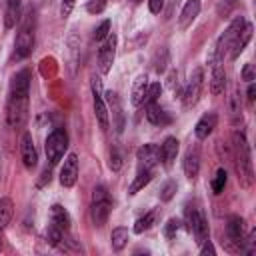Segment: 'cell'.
<instances>
[{
  "mask_svg": "<svg viewBox=\"0 0 256 256\" xmlns=\"http://www.w3.org/2000/svg\"><path fill=\"white\" fill-rule=\"evenodd\" d=\"M232 158H234V168L236 176L242 188H250L254 182V170H252V156H250V146L246 142V136L242 132L232 134Z\"/></svg>",
  "mask_w": 256,
  "mask_h": 256,
  "instance_id": "1",
  "label": "cell"
},
{
  "mask_svg": "<svg viewBox=\"0 0 256 256\" xmlns=\"http://www.w3.org/2000/svg\"><path fill=\"white\" fill-rule=\"evenodd\" d=\"M110 210H112V198L106 190V186H96L92 190V204H90V218L94 222V226L102 228L110 216Z\"/></svg>",
  "mask_w": 256,
  "mask_h": 256,
  "instance_id": "2",
  "label": "cell"
},
{
  "mask_svg": "<svg viewBox=\"0 0 256 256\" xmlns=\"http://www.w3.org/2000/svg\"><path fill=\"white\" fill-rule=\"evenodd\" d=\"M184 224H186V230L196 238L198 244H202L208 238V222H206V216H204V212L198 204H188L186 206Z\"/></svg>",
  "mask_w": 256,
  "mask_h": 256,
  "instance_id": "3",
  "label": "cell"
},
{
  "mask_svg": "<svg viewBox=\"0 0 256 256\" xmlns=\"http://www.w3.org/2000/svg\"><path fill=\"white\" fill-rule=\"evenodd\" d=\"M244 18L242 16H238V18H234L232 22H230V26L224 30V34L218 38V42H216V48H214V52L210 54V58H208V62L210 64H216V62H222L224 60V56L228 54V50H230V46H232V42H234V38L238 36V32L242 30V26H244Z\"/></svg>",
  "mask_w": 256,
  "mask_h": 256,
  "instance_id": "4",
  "label": "cell"
},
{
  "mask_svg": "<svg viewBox=\"0 0 256 256\" xmlns=\"http://www.w3.org/2000/svg\"><path fill=\"white\" fill-rule=\"evenodd\" d=\"M28 118V94H8L6 120L10 128H20Z\"/></svg>",
  "mask_w": 256,
  "mask_h": 256,
  "instance_id": "5",
  "label": "cell"
},
{
  "mask_svg": "<svg viewBox=\"0 0 256 256\" xmlns=\"http://www.w3.org/2000/svg\"><path fill=\"white\" fill-rule=\"evenodd\" d=\"M44 150H46V158H48L50 166L58 164L64 158V152L68 150V134H66V130L64 128L52 130L48 134V138H46Z\"/></svg>",
  "mask_w": 256,
  "mask_h": 256,
  "instance_id": "6",
  "label": "cell"
},
{
  "mask_svg": "<svg viewBox=\"0 0 256 256\" xmlns=\"http://www.w3.org/2000/svg\"><path fill=\"white\" fill-rule=\"evenodd\" d=\"M30 16L26 18V22L20 26V30L16 34V42H14L16 58H28L32 54V50H34V26H32V18Z\"/></svg>",
  "mask_w": 256,
  "mask_h": 256,
  "instance_id": "7",
  "label": "cell"
},
{
  "mask_svg": "<svg viewBox=\"0 0 256 256\" xmlns=\"http://www.w3.org/2000/svg\"><path fill=\"white\" fill-rule=\"evenodd\" d=\"M202 86H204V72H202V68H194V72L190 74V78L186 82V88L182 90V104H184V108H192L200 100Z\"/></svg>",
  "mask_w": 256,
  "mask_h": 256,
  "instance_id": "8",
  "label": "cell"
},
{
  "mask_svg": "<svg viewBox=\"0 0 256 256\" xmlns=\"http://www.w3.org/2000/svg\"><path fill=\"white\" fill-rule=\"evenodd\" d=\"M90 86H92V100H94V114H96V120L100 124L102 130H108V124H110V116H108V110H106V104H104V96H102V80L100 76H92L90 78Z\"/></svg>",
  "mask_w": 256,
  "mask_h": 256,
  "instance_id": "9",
  "label": "cell"
},
{
  "mask_svg": "<svg viewBox=\"0 0 256 256\" xmlns=\"http://www.w3.org/2000/svg\"><path fill=\"white\" fill-rule=\"evenodd\" d=\"M226 238H228V248L230 250H240L244 246V238H246V226H244V218L240 216H230L228 224H226Z\"/></svg>",
  "mask_w": 256,
  "mask_h": 256,
  "instance_id": "10",
  "label": "cell"
},
{
  "mask_svg": "<svg viewBox=\"0 0 256 256\" xmlns=\"http://www.w3.org/2000/svg\"><path fill=\"white\" fill-rule=\"evenodd\" d=\"M114 56H116V34H108L102 40V46L98 50V68L102 74H108L112 64H114Z\"/></svg>",
  "mask_w": 256,
  "mask_h": 256,
  "instance_id": "11",
  "label": "cell"
},
{
  "mask_svg": "<svg viewBox=\"0 0 256 256\" xmlns=\"http://www.w3.org/2000/svg\"><path fill=\"white\" fill-rule=\"evenodd\" d=\"M138 170H152L160 162V146L156 144H144L136 152Z\"/></svg>",
  "mask_w": 256,
  "mask_h": 256,
  "instance_id": "12",
  "label": "cell"
},
{
  "mask_svg": "<svg viewBox=\"0 0 256 256\" xmlns=\"http://www.w3.org/2000/svg\"><path fill=\"white\" fill-rule=\"evenodd\" d=\"M20 154H22L24 168L26 170H34L36 164H38V154H36L34 140H32V134L30 132H24L22 138H20Z\"/></svg>",
  "mask_w": 256,
  "mask_h": 256,
  "instance_id": "13",
  "label": "cell"
},
{
  "mask_svg": "<svg viewBox=\"0 0 256 256\" xmlns=\"http://www.w3.org/2000/svg\"><path fill=\"white\" fill-rule=\"evenodd\" d=\"M78 180V156L76 154H68L62 168H60V184L64 188H72Z\"/></svg>",
  "mask_w": 256,
  "mask_h": 256,
  "instance_id": "14",
  "label": "cell"
},
{
  "mask_svg": "<svg viewBox=\"0 0 256 256\" xmlns=\"http://www.w3.org/2000/svg\"><path fill=\"white\" fill-rule=\"evenodd\" d=\"M182 168H184V174L188 180H194L200 172V152L196 146H190L184 154V160H182Z\"/></svg>",
  "mask_w": 256,
  "mask_h": 256,
  "instance_id": "15",
  "label": "cell"
},
{
  "mask_svg": "<svg viewBox=\"0 0 256 256\" xmlns=\"http://www.w3.org/2000/svg\"><path fill=\"white\" fill-rule=\"evenodd\" d=\"M250 38H252V24H250V22H244L242 30L238 32V36L234 38V42H232V46H230V50H228L232 60H236V58L244 52V48H246V44L250 42Z\"/></svg>",
  "mask_w": 256,
  "mask_h": 256,
  "instance_id": "16",
  "label": "cell"
},
{
  "mask_svg": "<svg viewBox=\"0 0 256 256\" xmlns=\"http://www.w3.org/2000/svg\"><path fill=\"white\" fill-rule=\"evenodd\" d=\"M178 150H180V142H178L176 136H168L162 142V146H160V160H162V164L166 168H170L174 164V160L178 156Z\"/></svg>",
  "mask_w": 256,
  "mask_h": 256,
  "instance_id": "17",
  "label": "cell"
},
{
  "mask_svg": "<svg viewBox=\"0 0 256 256\" xmlns=\"http://www.w3.org/2000/svg\"><path fill=\"white\" fill-rule=\"evenodd\" d=\"M216 124H218V114H216V112H208V114H204V116L196 122V126H194V134H196V138H198V140L208 138V136L214 132Z\"/></svg>",
  "mask_w": 256,
  "mask_h": 256,
  "instance_id": "18",
  "label": "cell"
},
{
  "mask_svg": "<svg viewBox=\"0 0 256 256\" xmlns=\"http://www.w3.org/2000/svg\"><path fill=\"white\" fill-rule=\"evenodd\" d=\"M146 118H148V122L154 124V126H168V124L172 122V116H170L158 102H152V104L146 106Z\"/></svg>",
  "mask_w": 256,
  "mask_h": 256,
  "instance_id": "19",
  "label": "cell"
},
{
  "mask_svg": "<svg viewBox=\"0 0 256 256\" xmlns=\"http://www.w3.org/2000/svg\"><path fill=\"white\" fill-rule=\"evenodd\" d=\"M212 66V76H210V94L212 96H218L224 92L226 88V72L222 68V62H216V64H210Z\"/></svg>",
  "mask_w": 256,
  "mask_h": 256,
  "instance_id": "20",
  "label": "cell"
},
{
  "mask_svg": "<svg viewBox=\"0 0 256 256\" xmlns=\"http://www.w3.org/2000/svg\"><path fill=\"white\" fill-rule=\"evenodd\" d=\"M198 12H200V0H188V2L184 4L182 12H180V18H178L180 30H186V28L196 20Z\"/></svg>",
  "mask_w": 256,
  "mask_h": 256,
  "instance_id": "21",
  "label": "cell"
},
{
  "mask_svg": "<svg viewBox=\"0 0 256 256\" xmlns=\"http://www.w3.org/2000/svg\"><path fill=\"white\" fill-rule=\"evenodd\" d=\"M20 16H22V0H8L6 12H4V26H6V30L16 28V24L20 22Z\"/></svg>",
  "mask_w": 256,
  "mask_h": 256,
  "instance_id": "22",
  "label": "cell"
},
{
  "mask_svg": "<svg viewBox=\"0 0 256 256\" xmlns=\"http://www.w3.org/2000/svg\"><path fill=\"white\" fill-rule=\"evenodd\" d=\"M50 224H54L56 228L68 232L70 230V214H68V210L64 206H60V204H54L50 208Z\"/></svg>",
  "mask_w": 256,
  "mask_h": 256,
  "instance_id": "23",
  "label": "cell"
},
{
  "mask_svg": "<svg viewBox=\"0 0 256 256\" xmlns=\"http://www.w3.org/2000/svg\"><path fill=\"white\" fill-rule=\"evenodd\" d=\"M12 214H14V204L10 198H2L0 200V250L4 246V230L8 226V222L12 220Z\"/></svg>",
  "mask_w": 256,
  "mask_h": 256,
  "instance_id": "24",
  "label": "cell"
},
{
  "mask_svg": "<svg viewBox=\"0 0 256 256\" xmlns=\"http://www.w3.org/2000/svg\"><path fill=\"white\" fill-rule=\"evenodd\" d=\"M148 76L146 74H140L136 80H134V84H132V98H130V102L134 104V106H142V102H144V96H146V90H148Z\"/></svg>",
  "mask_w": 256,
  "mask_h": 256,
  "instance_id": "25",
  "label": "cell"
},
{
  "mask_svg": "<svg viewBox=\"0 0 256 256\" xmlns=\"http://www.w3.org/2000/svg\"><path fill=\"white\" fill-rule=\"evenodd\" d=\"M106 98H108V104L112 108V116H114V126H116V132L120 134L124 130V112H122V106H120V100H118V94L116 92H106Z\"/></svg>",
  "mask_w": 256,
  "mask_h": 256,
  "instance_id": "26",
  "label": "cell"
},
{
  "mask_svg": "<svg viewBox=\"0 0 256 256\" xmlns=\"http://www.w3.org/2000/svg\"><path fill=\"white\" fill-rule=\"evenodd\" d=\"M158 218H160V208H154V210H150V212H146L144 216H140L136 222H134V232L136 234H142V232H146V230H150L156 222H158Z\"/></svg>",
  "mask_w": 256,
  "mask_h": 256,
  "instance_id": "27",
  "label": "cell"
},
{
  "mask_svg": "<svg viewBox=\"0 0 256 256\" xmlns=\"http://www.w3.org/2000/svg\"><path fill=\"white\" fill-rule=\"evenodd\" d=\"M128 238H130L128 228H122V226L114 228V230H112V234H110V244H112V250H116V252L124 250V246L128 244Z\"/></svg>",
  "mask_w": 256,
  "mask_h": 256,
  "instance_id": "28",
  "label": "cell"
},
{
  "mask_svg": "<svg viewBox=\"0 0 256 256\" xmlns=\"http://www.w3.org/2000/svg\"><path fill=\"white\" fill-rule=\"evenodd\" d=\"M150 180H152V170H138L136 178L132 180V184H130V188H128V194H136V192H140Z\"/></svg>",
  "mask_w": 256,
  "mask_h": 256,
  "instance_id": "29",
  "label": "cell"
},
{
  "mask_svg": "<svg viewBox=\"0 0 256 256\" xmlns=\"http://www.w3.org/2000/svg\"><path fill=\"white\" fill-rule=\"evenodd\" d=\"M64 230H60V228H56L54 224H48V228H46V242L50 244V246H54V248H58L60 246V242H62V238H64Z\"/></svg>",
  "mask_w": 256,
  "mask_h": 256,
  "instance_id": "30",
  "label": "cell"
},
{
  "mask_svg": "<svg viewBox=\"0 0 256 256\" xmlns=\"http://www.w3.org/2000/svg\"><path fill=\"white\" fill-rule=\"evenodd\" d=\"M226 182H228L226 170H224V168H218L216 174H214V178H212V184H210V186H212V192H214V194H220V192L224 190Z\"/></svg>",
  "mask_w": 256,
  "mask_h": 256,
  "instance_id": "31",
  "label": "cell"
},
{
  "mask_svg": "<svg viewBox=\"0 0 256 256\" xmlns=\"http://www.w3.org/2000/svg\"><path fill=\"white\" fill-rule=\"evenodd\" d=\"M230 114H232V120L238 122L240 116H242V104H240V94H238V88H234L232 96H230Z\"/></svg>",
  "mask_w": 256,
  "mask_h": 256,
  "instance_id": "32",
  "label": "cell"
},
{
  "mask_svg": "<svg viewBox=\"0 0 256 256\" xmlns=\"http://www.w3.org/2000/svg\"><path fill=\"white\" fill-rule=\"evenodd\" d=\"M160 92H162L160 82H152V84H148V90H146V96H144V102H142V104L148 106V104H152V102H158Z\"/></svg>",
  "mask_w": 256,
  "mask_h": 256,
  "instance_id": "33",
  "label": "cell"
},
{
  "mask_svg": "<svg viewBox=\"0 0 256 256\" xmlns=\"http://www.w3.org/2000/svg\"><path fill=\"white\" fill-rule=\"evenodd\" d=\"M182 228V220L180 218H170L166 224H164V236L170 240V238H176L178 230Z\"/></svg>",
  "mask_w": 256,
  "mask_h": 256,
  "instance_id": "34",
  "label": "cell"
},
{
  "mask_svg": "<svg viewBox=\"0 0 256 256\" xmlns=\"http://www.w3.org/2000/svg\"><path fill=\"white\" fill-rule=\"evenodd\" d=\"M166 64H168V50L162 48V50L156 52V56H154V70H156L158 74H162V72L166 70Z\"/></svg>",
  "mask_w": 256,
  "mask_h": 256,
  "instance_id": "35",
  "label": "cell"
},
{
  "mask_svg": "<svg viewBox=\"0 0 256 256\" xmlns=\"http://www.w3.org/2000/svg\"><path fill=\"white\" fill-rule=\"evenodd\" d=\"M108 34H110V20H102L100 26L94 30V40H96V42H102Z\"/></svg>",
  "mask_w": 256,
  "mask_h": 256,
  "instance_id": "36",
  "label": "cell"
},
{
  "mask_svg": "<svg viewBox=\"0 0 256 256\" xmlns=\"http://www.w3.org/2000/svg\"><path fill=\"white\" fill-rule=\"evenodd\" d=\"M176 188H178V184L174 182V180H168L164 186H162V190H160V198L164 200V202H168L172 196H174V192H176Z\"/></svg>",
  "mask_w": 256,
  "mask_h": 256,
  "instance_id": "37",
  "label": "cell"
},
{
  "mask_svg": "<svg viewBox=\"0 0 256 256\" xmlns=\"http://www.w3.org/2000/svg\"><path fill=\"white\" fill-rule=\"evenodd\" d=\"M104 8H106V0H88L86 4V10L90 14H100Z\"/></svg>",
  "mask_w": 256,
  "mask_h": 256,
  "instance_id": "38",
  "label": "cell"
},
{
  "mask_svg": "<svg viewBox=\"0 0 256 256\" xmlns=\"http://www.w3.org/2000/svg\"><path fill=\"white\" fill-rule=\"evenodd\" d=\"M74 4H76V0H60V16H62V18L70 16Z\"/></svg>",
  "mask_w": 256,
  "mask_h": 256,
  "instance_id": "39",
  "label": "cell"
},
{
  "mask_svg": "<svg viewBox=\"0 0 256 256\" xmlns=\"http://www.w3.org/2000/svg\"><path fill=\"white\" fill-rule=\"evenodd\" d=\"M108 164H110V170H114V172L120 170V166H122V158H120V154H118L116 150L110 154V162H108Z\"/></svg>",
  "mask_w": 256,
  "mask_h": 256,
  "instance_id": "40",
  "label": "cell"
},
{
  "mask_svg": "<svg viewBox=\"0 0 256 256\" xmlns=\"http://www.w3.org/2000/svg\"><path fill=\"white\" fill-rule=\"evenodd\" d=\"M254 68H252V64H244V68H242V80H246V82H254Z\"/></svg>",
  "mask_w": 256,
  "mask_h": 256,
  "instance_id": "41",
  "label": "cell"
},
{
  "mask_svg": "<svg viewBox=\"0 0 256 256\" xmlns=\"http://www.w3.org/2000/svg\"><path fill=\"white\" fill-rule=\"evenodd\" d=\"M200 254H202V256H208V254H210V256H214V254H216V248L212 246V242H210L208 238H206V240L202 242V248H200Z\"/></svg>",
  "mask_w": 256,
  "mask_h": 256,
  "instance_id": "42",
  "label": "cell"
},
{
  "mask_svg": "<svg viewBox=\"0 0 256 256\" xmlns=\"http://www.w3.org/2000/svg\"><path fill=\"white\" fill-rule=\"evenodd\" d=\"M148 8L152 14H160V10L164 8V0H148Z\"/></svg>",
  "mask_w": 256,
  "mask_h": 256,
  "instance_id": "43",
  "label": "cell"
},
{
  "mask_svg": "<svg viewBox=\"0 0 256 256\" xmlns=\"http://www.w3.org/2000/svg\"><path fill=\"white\" fill-rule=\"evenodd\" d=\"M248 102L252 104L254 102V98H256V86H254V82H248Z\"/></svg>",
  "mask_w": 256,
  "mask_h": 256,
  "instance_id": "44",
  "label": "cell"
},
{
  "mask_svg": "<svg viewBox=\"0 0 256 256\" xmlns=\"http://www.w3.org/2000/svg\"><path fill=\"white\" fill-rule=\"evenodd\" d=\"M46 182H50V168H46L42 172V180H38V186H44Z\"/></svg>",
  "mask_w": 256,
  "mask_h": 256,
  "instance_id": "45",
  "label": "cell"
},
{
  "mask_svg": "<svg viewBox=\"0 0 256 256\" xmlns=\"http://www.w3.org/2000/svg\"><path fill=\"white\" fill-rule=\"evenodd\" d=\"M234 2H236V0H228V8H230V6L234 4Z\"/></svg>",
  "mask_w": 256,
  "mask_h": 256,
  "instance_id": "46",
  "label": "cell"
},
{
  "mask_svg": "<svg viewBox=\"0 0 256 256\" xmlns=\"http://www.w3.org/2000/svg\"><path fill=\"white\" fill-rule=\"evenodd\" d=\"M132 2H140V0H132Z\"/></svg>",
  "mask_w": 256,
  "mask_h": 256,
  "instance_id": "47",
  "label": "cell"
}]
</instances>
